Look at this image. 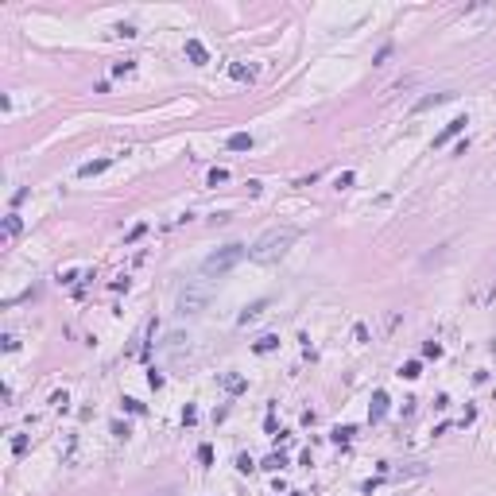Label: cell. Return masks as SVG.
Wrapping results in <instances>:
<instances>
[{
    "mask_svg": "<svg viewBox=\"0 0 496 496\" xmlns=\"http://www.w3.org/2000/svg\"><path fill=\"white\" fill-rule=\"evenodd\" d=\"M299 236H303L299 225H271L268 233L256 236V244L248 248V256H252L256 264H275V260H283V256L291 252V244H295Z\"/></svg>",
    "mask_w": 496,
    "mask_h": 496,
    "instance_id": "6da1fadb",
    "label": "cell"
},
{
    "mask_svg": "<svg viewBox=\"0 0 496 496\" xmlns=\"http://www.w3.org/2000/svg\"><path fill=\"white\" fill-rule=\"evenodd\" d=\"M244 256H248V248H244V244H225V248H217V252L213 256H206V264H202V275H225V271H233L236 264L244 260Z\"/></svg>",
    "mask_w": 496,
    "mask_h": 496,
    "instance_id": "7a4b0ae2",
    "label": "cell"
},
{
    "mask_svg": "<svg viewBox=\"0 0 496 496\" xmlns=\"http://www.w3.org/2000/svg\"><path fill=\"white\" fill-rule=\"evenodd\" d=\"M209 303V291H183L178 295V314H198Z\"/></svg>",
    "mask_w": 496,
    "mask_h": 496,
    "instance_id": "3957f363",
    "label": "cell"
},
{
    "mask_svg": "<svg viewBox=\"0 0 496 496\" xmlns=\"http://www.w3.org/2000/svg\"><path fill=\"white\" fill-rule=\"evenodd\" d=\"M465 124H469V121H465V116H453V121H450V124H446V128H442V132H438V136H434V148H442V144H450V140L458 136V132L465 128Z\"/></svg>",
    "mask_w": 496,
    "mask_h": 496,
    "instance_id": "277c9868",
    "label": "cell"
},
{
    "mask_svg": "<svg viewBox=\"0 0 496 496\" xmlns=\"http://www.w3.org/2000/svg\"><path fill=\"white\" fill-rule=\"evenodd\" d=\"M113 159H93V163H82L78 167V178H93V174H105Z\"/></svg>",
    "mask_w": 496,
    "mask_h": 496,
    "instance_id": "5b68a950",
    "label": "cell"
},
{
    "mask_svg": "<svg viewBox=\"0 0 496 496\" xmlns=\"http://www.w3.org/2000/svg\"><path fill=\"white\" fill-rule=\"evenodd\" d=\"M186 54H190L194 66H206V62H209V51L198 43V39H186Z\"/></svg>",
    "mask_w": 496,
    "mask_h": 496,
    "instance_id": "8992f818",
    "label": "cell"
},
{
    "mask_svg": "<svg viewBox=\"0 0 496 496\" xmlns=\"http://www.w3.org/2000/svg\"><path fill=\"white\" fill-rule=\"evenodd\" d=\"M384 415H388V392H376V395H372V407H368V419H372V423H380Z\"/></svg>",
    "mask_w": 496,
    "mask_h": 496,
    "instance_id": "52a82bcc",
    "label": "cell"
},
{
    "mask_svg": "<svg viewBox=\"0 0 496 496\" xmlns=\"http://www.w3.org/2000/svg\"><path fill=\"white\" fill-rule=\"evenodd\" d=\"M442 101H453V93H430V97H423V101L415 105V113H427V109H434V105H442Z\"/></svg>",
    "mask_w": 496,
    "mask_h": 496,
    "instance_id": "ba28073f",
    "label": "cell"
},
{
    "mask_svg": "<svg viewBox=\"0 0 496 496\" xmlns=\"http://www.w3.org/2000/svg\"><path fill=\"white\" fill-rule=\"evenodd\" d=\"M252 148V136H248V132H233V136H229V151H248Z\"/></svg>",
    "mask_w": 496,
    "mask_h": 496,
    "instance_id": "9c48e42d",
    "label": "cell"
},
{
    "mask_svg": "<svg viewBox=\"0 0 496 496\" xmlns=\"http://www.w3.org/2000/svg\"><path fill=\"white\" fill-rule=\"evenodd\" d=\"M229 74H233L236 82H252V78H256V70H252V66H241V62H233V66H229Z\"/></svg>",
    "mask_w": 496,
    "mask_h": 496,
    "instance_id": "30bf717a",
    "label": "cell"
},
{
    "mask_svg": "<svg viewBox=\"0 0 496 496\" xmlns=\"http://www.w3.org/2000/svg\"><path fill=\"white\" fill-rule=\"evenodd\" d=\"M19 229H24L19 213H8V217H4V236H19Z\"/></svg>",
    "mask_w": 496,
    "mask_h": 496,
    "instance_id": "8fae6325",
    "label": "cell"
},
{
    "mask_svg": "<svg viewBox=\"0 0 496 496\" xmlns=\"http://www.w3.org/2000/svg\"><path fill=\"white\" fill-rule=\"evenodd\" d=\"M221 384H225V392H244V376H225V380H221Z\"/></svg>",
    "mask_w": 496,
    "mask_h": 496,
    "instance_id": "7c38bea8",
    "label": "cell"
},
{
    "mask_svg": "<svg viewBox=\"0 0 496 496\" xmlns=\"http://www.w3.org/2000/svg\"><path fill=\"white\" fill-rule=\"evenodd\" d=\"M400 376H407V380H415V376H423V365H419V361H407V365L400 368Z\"/></svg>",
    "mask_w": 496,
    "mask_h": 496,
    "instance_id": "4fadbf2b",
    "label": "cell"
},
{
    "mask_svg": "<svg viewBox=\"0 0 496 496\" xmlns=\"http://www.w3.org/2000/svg\"><path fill=\"white\" fill-rule=\"evenodd\" d=\"M283 465H287V453H271V458H268V462H264V469H283Z\"/></svg>",
    "mask_w": 496,
    "mask_h": 496,
    "instance_id": "5bb4252c",
    "label": "cell"
},
{
    "mask_svg": "<svg viewBox=\"0 0 496 496\" xmlns=\"http://www.w3.org/2000/svg\"><path fill=\"white\" fill-rule=\"evenodd\" d=\"M275 345H279V338H271V333H268V338H260V341H256V353H271Z\"/></svg>",
    "mask_w": 496,
    "mask_h": 496,
    "instance_id": "9a60e30c",
    "label": "cell"
},
{
    "mask_svg": "<svg viewBox=\"0 0 496 496\" xmlns=\"http://www.w3.org/2000/svg\"><path fill=\"white\" fill-rule=\"evenodd\" d=\"M353 434H357V427H338L333 430V442H349Z\"/></svg>",
    "mask_w": 496,
    "mask_h": 496,
    "instance_id": "2e32d148",
    "label": "cell"
},
{
    "mask_svg": "<svg viewBox=\"0 0 496 496\" xmlns=\"http://www.w3.org/2000/svg\"><path fill=\"white\" fill-rule=\"evenodd\" d=\"M225 178H229V171H225V167H213V171H209V186L225 183Z\"/></svg>",
    "mask_w": 496,
    "mask_h": 496,
    "instance_id": "e0dca14e",
    "label": "cell"
},
{
    "mask_svg": "<svg viewBox=\"0 0 496 496\" xmlns=\"http://www.w3.org/2000/svg\"><path fill=\"white\" fill-rule=\"evenodd\" d=\"M264 306H268V303H252V306H248V310L241 314V322H252V318H256V314L264 310Z\"/></svg>",
    "mask_w": 496,
    "mask_h": 496,
    "instance_id": "ac0fdd59",
    "label": "cell"
},
{
    "mask_svg": "<svg viewBox=\"0 0 496 496\" xmlns=\"http://www.w3.org/2000/svg\"><path fill=\"white\" fill-rule=\"evenodd\" d=\"M423 357H442V345H438V341H427V345H423Z\"/></svg>",
    "mask_w": 496,
    "mask_h": 496,
    "instance_id": "d6986e66",
    "label": "cell"
},
{
    "mask_svg": "<svg viewBox=\"0 0 496 496\" xmlns=\"http://www.w3.org/2000/svg\"><path fill=\"white\" fill-rule=\"evenodd\" d=\"M198 462L202 465H213V450H209V446H198Z\"/></svg>",
    "mask_w": 496,
    "mask_h": 496,
    "instance_id": "ffe728a7",
    "label": "cell"
},
{
    "mask_svg": "<svg viewBox=\"0 0 496 496\" xmlns=\"http://www.w3.org/2000/svg\"><path fill=\"white\" fill-rule=\"evenodd\" d=\"M236 469L248 473V469H256V465H252V458H248V453H241V458H236Z\"/></svg>",
    "mask_w": 496,
    "mask_h": 496,
    "instance_id": "44dd1931",
    "label": "cell"
},
{
    "mask_svg": "<svg viewBox=\"0 0 496 496\" xmlns=\"http://www.w3.org/2000/svg\"><path fill=\"white\" fill-rule=\"evenodd\" d=\"M144 233H148V225H132V233H128V244H132V241H140Z\"/></svg>",
    "mask_w": 496,
    "mask_h": 496,
    "instance_id": "7402d4cb",
    "label": "cell"
},
{
    "mask_svg": "<svg viewBox=\"0 0 496 496\" xmlns=\"http://www.w3.org/2000/svg\"><path fill=\"white\" fill-rule=\"evenodd\" d=\"M12 450L24 453V450H27V438H24V434H16V438H12Z\"/></svg>",
    "mask_w": 496,
    "mask_h": 496,
    "instance_id": "603a6c76",
    "label": "cell"
},
{
    "mask_svg": "<svg viewBox=\"0 0 496 496\" xmlns=\"http://www.w3.org/2000/svg\"><path fill=\"white\" fill-rule=\"evenodd\" d=\"M116 35H124V39H132V35H136V27H132V24H121V27H116Z\"/></svg>",
    "mask_w": 496,
    "mask_h": 496,
    "instance_id": "cb8c5ba5",
    "label": "cell"
},
{
    "mask_svg": "<svg viewBox=\"0 0 496 496\" xmlns=\"http://www.w3.org/2000/svg\"><path fill=\"white\" fill-rule=\"evenodd\" d=\"M155 496H174V492H171V488H163V492H155Z\"/></svg>",
    "mask_w": 496,
    "mask_h": 496,
    "instance_id": "d4e9b609",
    "label": "cell"
},
{
    "mask_svg": "<svg viewBox=\"0 0 496 496\" xmlns=\"http://www.w3.org/2000/svg\"><path fill=\"white\" fill-rule=\"evenodd\" d=\"M291 496H303V492H291Z\"/></svg>",
    "mask_w": 496,
    "mask_h": 496,
    "instance_id": "484cf974",
    "label": "cell"
}]
</instances>
